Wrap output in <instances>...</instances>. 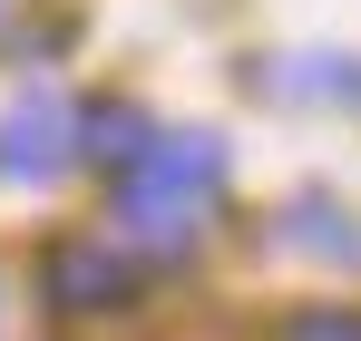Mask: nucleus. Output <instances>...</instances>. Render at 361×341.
<instances>
[{"label": "nucleus", "instance_id": "obj_1", "mask_svg": "<svg viewBox=\"0 0 361 341\" xmlns=\"http://www.w3.org/2000/svg\"><path fill=\"white\" fill-rule=\"evenodd\" d=\"M215 195H225V147L215 137H147V156L118 175V215L137 244H157V254H185L205 215H215Z\"/></svg>", "mask_w": 361, "mask_h": 341}, {"label": "nucleus", "instance_id": "obj_3", "mask_svg": "<svg viewBox=\"0 0 361 341\" xmlns=\"http://www.w3.org/2000/svg\"><path fill=\"white\" fill-rule=\"evenodd\" d=\"M39 283L59 312H118L127 302V254L108 234H59L49 244V264H39Z\"/></svg>", "mask_w": 361, "mask_h": 341}, {"label": "nucleus", "instance_id": "obj_6", "mask_svg": "<svg viewBox=\"0 0 361 341\" xmlns=\"http://www.w3.org/2000/svg\"><path fill=\"white\" fill-rule=\"evenodd\" d=\"M274 341H361V312H342V302H312V312H293Z\"/></svg>", "mask_w": 361, "mask_h": 341}, {"label": "nucleus", "instance_id": "obj_4", "mask_svg": "<svg viewBox=\"0 0 361 341\" xmlns=\"http://www.w3.org/2000/svg\"><path fill=\"white\" fill-rule=\"evenodd\" d=\"M147 137H157V127H147L137 108H98V117H78V156H98L108 175L137 166V156H147Z\"/></svg>", "mask_w": 361, "mask_h": 341}, {"label": "nucleus", "instance_id": "obj_5", "mask_svg": "<svg viewBox=\"0 0 361 341\" xmlns=\"http://www.w3.org/2000/svg\"><path fill=\"white\" fill-rule=\"evenodd\" d=\"M293 244H312V254H352L361 264V225H332V205H293Z\"/></svg>", "mask_w": 361, "mask_h": 341}, {"label": "nucleus", "instance_id": "obj_2", "mask_svg": "<svg viewBox=\"0 0 361 341\" xmlns=\"http://www.w3.org/2000/svg\"><path fill=\"white\" fill-rule=\"evenodd\" d=\"M78 156V108H68V88H20V108L0 117V166L30 175V185H49V175Z\"/></svg>", "mask_w": 361, "mask_h": 341}]
</instances>
